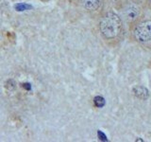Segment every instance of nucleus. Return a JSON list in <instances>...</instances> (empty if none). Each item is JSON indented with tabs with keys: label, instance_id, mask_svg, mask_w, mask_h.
I'll use <instances>...</instances> for the list:
<instances>
[{
	"label": "nucleus",
	"instance_id": "f257e3e1",
	"mask_svg": "<svg viewBox=\"0 0 151 142\" xmlns=\"http://www.w3.org/2000/svg\"><path fill=\"white\" fill-rule=\"evenodd\" d=\"M100 35L109 44H117L122 39L124 25L122 18L114 12H107L101 16L98 24Z\"/></svg>",
	"mask_w": 151,
	"mask_h": 142
},
{
	"label": "nucleus",
	"instance_id": "f03ea898",
	"mask_svg": "<svg viewBox=\"0 0 151 142\" xmlns=\"http://www.w3.org/2000/svg\"><path fill=\"white\" fill-rule=\"evenodd\" d=\"M131 37L140 45L151 43V19H140L131 27Z\"/></svg>",
	"mask_w": 151,
	"mask_h": 142
},
{
	"label": "nucleus",
	"instance_id": "7ed1b4c3",
	"mask_svg": "<svg viewBox=\"0 0 151 142\" xmlns=\"http://www.w3.org/2000/svg\"><path fill=\"white\" fill-rule=\"evenodd\" d=\"M123 11V16H124L126 22L131 27L136 22H138L142 16V8L141 4H138L132 0H127V1L121 6Z\"/></svg>",
	"mask_w": 151,
	"mask_h": 142
},
{
	"label": "nucleus",
	"instance_id": "20e7f679",
	"mask_svg": "<svg viewBox=\"0 0 151 142\" xmlns=\"http://www.w3.org/2000/svg\"><path fill=\"white\" fill-rule=\"evenodd\" d=\"M104 0H82V6L88 12H96L103 6Z\"/></svg>",
	"mask_w": 151,
	"mask_h": 142
},
{
	"label": "nucleus",
	"instance_id": "39448f33",
	"mask_svg": "<svg viewBox=\"0 0 151 142\" xmlns=\"http://www.w3.org/2000/svg\"><path fill=\"white\" fill-rule=\"evenodd\" d=\"M132 94L137 99H141V101H146L150 97L149 90L143 86V85H137L132 88Z\"/></svg>",
	"mask_w": 151,
	"mask_h": 142
},
{
	"label": "nucleus",
	"instance_id": "423d86ee",
	"mask_svg": "<svg viewBox=\"0 0 151 142\" xmlns=\"http://www.w3.org/2000/svg\"><path fill=\"white\" fill-rule=\"evenodd\" d=\"M93 104H94V106H96L97 108H102L105 106V104H106L105 99L102 96H96L93 98Z\"/></svg>",
	"mask_w": 151,
	"mask_h": 142
},
{
	"label": "nucleus",
	"instance_id": "0eeeda50",
	"mask_svg": "<svg viewBox=\"0 0 151 142\" xmlns=\"http://www.w3.org/2000/svg\"><path fill=\"white\" fill-rule=\"evenodd\" d=\"M27 9H31V6L29 5H27L25 3H19L15 5V9L18 12H23V11H26Z\"/></svg>",
	"mask_w": 151,
	"mask_h": 142
},
{
	"label": "nucleus",
	"instance_id": "6e6552de",
	"mask_svg": "<svg viewBox=\"0 0 151 142\" xmlns=\"http://www.w3.org/2000/svg\"><path fill=\"white\" fill-rule=\"evenodd\" d=\"M5 87L9 90H14L16 87V83L13 80H8L5 83Z\"/></svg>",
	"mask_w": 151,
	"mask_h": 142
},
{
	"label": "nucleus",
	"instance_id": "1a4fd4ad",
	"mask_svg": "<svg viewBox=\"0 0 151 142\" xmlns=\"http://www.w3.org/2000/svg\"><path fill=\"white\" fill-rule=\"evenodd\" d=\"M97 135H98V138L100 139L101 141H107V136L103 134L101 131H97Z\"/></svg>",
	"mask_w": 151,
	"mask_h": 142
},
{
	"label": "nucleus",
	"instance_id": "9d476101",
	"mask_svg": "<svg viewBox=\"0 0 151 142\" xmlns=\"http://www.w3.org/2000/svg\"><path fill=\"white\" fill-rule=\"evenodd\" d=\"M145 3H146V6H147V8L151 9V0H145Z\"/></svg>",
	"mask_w": 151,
	"mask_h": 142
},
{
	"label": "nucleus",
	"instance_id": "9b49d317",
	"mask_svg": "<svg viewBox=\"0 0 151 142\" xmlns=\"http://www.w3.org/2000/svg\"><path fill=\"white\" fill-rule=\"evenodd\" d=\"M132 1H134V2L138 3V4H142L143 2H145V0H132Z\"/></svg>",
	"mask_w": 151,
	"mask_h": 142
},
{
	"label": "nucleus",
	"instance_id": "f8f14e48",
	"mask_svg": "<svg viewBox=\"0 0 151 142\" xmlns=\"http://www.w3.org/2000/svg\"><path fill=\"white\" fill-rule=\"evenodd\" d=\"M42 1H48V0H42Z\"/></svg>",
	"mask_w": 151,
	"mask_h": 142
}]
</instances>
